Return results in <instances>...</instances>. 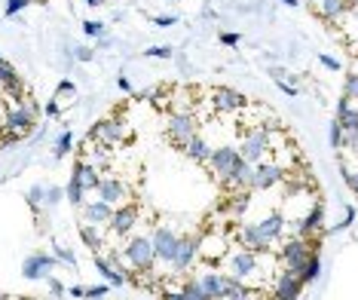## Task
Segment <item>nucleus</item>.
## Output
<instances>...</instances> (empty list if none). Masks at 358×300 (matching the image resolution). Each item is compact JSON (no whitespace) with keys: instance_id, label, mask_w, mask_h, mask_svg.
I'll use <instances>...</instances> for the list:
<instances>
[{"instance_id":"3","label":"nucleus","mask_w":358,"mask_h":300,"mask_svg":"<svg viewBox=\"0 0 358 300\" xmlns=\"http://www.w3.org/2000/svg\"><path fill=\"white\" fill-rule=\"evenodd\" d=\"M196 126H199L196 113H190V110H172V117H169V123H166L169 144H175V148H184L187 138L196 135Z\"/></svg>"},{"instance_id":"35","label":"nucleus","mask_w":358,"mask_h":300,"mask_svg":"<svg viewBox=\"0 0 358 300\" xmlns=\"http://www.w3.org/2000/svg\"><path fill=\"white\" fill-rule=\"evenodd\" d=\"M80 236H83V242L92 251H101L104 245V236H101V227H95V224H83V230H80Z\"/></svg>"},{"instance_id":"39","label":"nucleus","mask_w":358,"mask_h":300,"mask_svg":"<svg viewBox=\"0 0 358 300\" xmlns=\"http://www.w3.org/2000/svg\"><path fill=\"white\" fill-rule=\"evenodd\" d=\"M343 95L349 101H358V74H346L343 80Z\"/></svg>"},{"instance_id":"7","label":"nucleus","mask_w":358,"mask_h":300,"mask_svg":"<svg viewBox=\"0 0 358 300\" xmlns=\"http://www.w3.org/2000/svg\"><path fill=\"white\" fill-rule=\"evenodd\" d=\"M309 255H313V248H309L306 236H300V233H297V236L285 239V245H282V264H285V270L300 273Z\"/></svg>"},{"instance_id":"23","label":"nucleus","mask_w":358,"mask_h":300,"mask_svg":"<svg viewBox=\"0 0 358 300\" xmlns=\"http://www.w3.org/2000/svg\"><path fill=\"white\" fill-rule=\"evenodd\" d=\"M199 282H202V288H206V297L208 300H227V276L224 273L208 270Z\"/></svg>"},{"instance_id":"44","label":"nucleus","mask_w":358,"mask_h":300,"mask_svg":"<svg viewBox=\"0 0 358 300\" xmlns=\"http://www.w3.org/2000/svg\"><path fill=\"white\" fill-rule=\"evenodd\" d=\"M83 34L86 37H101L104 34V25H101V22H83Z\"/></svg>"},{"instance_id":"10","label":"nucleus","mask_w":358,"mask_h":300,"mask_svg":"<svg viewBox=\"0 0 358 300\" xmlns=\"http://www.w3.org/2000/svg\"><path fill=\"white\" fill-rule=\"evenodd\" d=\"M55 266H59V257L55 255H31V257H25V264H22V276H25L28 282H43Z\"/></svg>"},{"instance_id":"53","label":"nucleus","mask_w":358,"mask_h":300,"mask_svg":"<svg viewBox=\"0 0 358 300\" xmlns=\"http://www.w3.org/2000/svg\"><path fill=\"white\" fill-rule=\"evenodd\" d=\"M157 25L159 28H172V25H178V15H159Z\"/></svg>"},{"instance_id":"9","label":"nucleus","mask_w":358,"mask_h":300,"mask_svg":"<svg viewBox=\"0 0 358 300\" xmlns=\"http://www.w3.org/2000/svg\"><path fill=\"white\" fill-rule=\"evenodd\" d=\"M266 150H270V132H266V126L260 129H251V132L242 135V144H239V153L251 163H257V159L266 157Z\"/></svg>"},{"instance_id":"59","label":"nucleus","mask_w":358,"mask_h":300,"mask_svg":"<svg viewBox=\"0 0 358 300\" xmlns=\"http://www.w3.org/2000/svg\"><path fill=\"white\" fill-rule=\"evenodd\" d=\"M86 3H89V6H101L104 0H86Z\"/></svg>"},{"instance_id":"36","label":"nucleus","mask_w":358,"mask_h":300,"mask_svg":"<svg viewBox=\"0 0 358 300\" xmlns=\"http://www.w3.org/2000/svg\"><path fill=\"white\" fill-rule=\"evenodd\" d=\"M25 199H28V206L34 208V212H40V208H43V199H46V187L43 184H34V187L25 193Z\"/></svg>"},{"instance_id":"58","label":"nucleus","mask_w":358,"mask_h":300,"mask_svg":"<svg viewBox=\"0 0 358 300\" xmlns=\"http://www.w3.org/2000/svg\"><path fill=\"white\" fill-rule=\"evenodd\" d=\"M285 6H300V0H282Z\"/></svg>"},{"instance_id":"40","label":"nucleus","mask_w":358,"mask_h":300,"mask_svg":"<svg viewBox=\"0 0 358 300\" xmlns=\"http://www.w3.org/2000/svg\"><path fill=\"white\" fill-rule=\"evenodd\" d=\"M62 199H64V190H62V187H52V184H50V187H46V199H43V208H55V206H59Z\"/></svg>"},{"instance_id":"17","label":"nucleus","mask_w":358,"mask_h":300,"mask_svg":"<svg viewBox=\"0 0 358 300\" xmlns=\"http://www.w3.org/2000/svg\"><path fill=\"white\" fill-rule=\"evenodd\" d=\"M303 294V282H300V276L297 273H291V270H285L279 279H275V285H273V297H279V300H294Z\"/></svg>"},{"instance_id":"1","label":"nucleus","mask_w":358,"mask_h":300,"mask_svg":"<svg viewBox=\"0 0 358 300\" xmlns=\"http://www.w3.org/2000/svg\"><path fill=\"white\" fill-rule=\"evenodd\" d=\"M126 264L138 273H148L153 264H157V255H153V239L148 233H138V236H129L126 248H123Z\"/></svg>"},{"instance_id":"37","label":"nucleus","mask_w":358,"mask_h":300,"mask_svg":"<svg viewBox=\"0 0 358 300\" xmlns=\"http://www.w3.org/2000/svg\"><path fill=\"white\" fill-rule=\"evenodd\" d=\"M71 150H74V135H71V132H62L59 141H55V159H64Z\"/></svg>"},{"instance_id":"30","label":"nucleus","mask_w":358,"mask_h":300,"mask_svg":"<svg viewBox=\"0 0 358 300\" xmlns=\"http://www.w3.org/2000/svg\"><path fill=\"white\" fill-rule=\"evenodd\" d=\"M169 297H172V300H208V297H206V288H202L199 279H190L181 291H175V294L169 291Z\"/></svg>"},{"instance_id":"32","label":"nucleus","mask_w":358,"mask_h":300,"mask_svg":"<svg viewBox=\"0 0 358 300\" xmlns=\"http://www.w3.org/2000/svg\"><path fill=\"white\" fill-rule=\"evenodd\" d=\"M248 206H251V197H248V190H233V199H230V206H227V212H230V217H245L248 212Z\"/></svg>"},{"instance_id":"13","label":"nucleus","mask_w":358,"mask_h":300,"mask_svg":"<svg viewBox=\"0 0 358 300\" xmlns=\"http://www.w3.org/2000/svg\"><path fill=\"white\" fill-rule=\"evenodd\" d=\"M199 257V236H181V245H178V255L172 261L175 273H187Z\"/></svg>"},{"instance_id":"6","label":"nucleus","mask_w":358,"mask_h":300,"mask_svg":"<svg viewBox=\"0 0 358 300\" xmlns=\"http://www.w3.org/2000/svg\"><path fill=\"white\" fill-rule=\"evenodd\" d=\"M150 239H153V255H157V261L172 266L175 255H178V245H181V236H178L172 227H159V230L150 233Z\"/></svg>"},{"instance_id":"28","label":"nucleus","mask_w":358,"mask_h":300,"mask_svg":"<svg viewBox=\"0 0 358 300\" xmlns=\"http://www.w3.org/2000/svg\"><path fill=\"white\" fill-rule=\"evenodd\" d=\"M86 150H89V159L86 163H92L95 169H99V172H104V169H110V148L108 144H95V141H89L86 144Z\"/></svg>"},{"instance_id":"5","label":"nucleus","mask_w":358,"mask_h":300,"mask_svg":"<svg viewBox=\"0 0 358 300\" xmlns=\"http://www.w3.org/2000/svg\"><path fill=\"white\" fill-rule=\"evenodd\" d=\"M242 153H239V148H233V144H221V148H211V157H208V172L217 178L221 184H227V178H230V172H233V163L239 159Z\"/></svg>"},{"instance_id":"52","label":"nucleus","mask_w":358,"mask_h":300,"mask_svg":"<svg viewBox=\"0 0 358 300\" xmlns=\"http://www.w3.org/2000/svg\"><path fill=\"white\" fill-rule=\"evenodd\" d=\"M279 89L288 99H294V95H300V89H297V83H285V80H279Z\"/></svg>"},{"instance_id":"57","label":"nucleus","mask_w":358,"mask_h":300,"mask_svg":"<svg viewBox=\"0 0 358 300\" xmlns=\"http://www.w3.org/2000/svg\"><path fill=\"white\" fill-rule=\"evenodd\" d=\"M46 113H50V117H59V113H62V108H59V101H50V104H46Z\"/></svg>"},{"instance_id":"47","label":"nucleus","mask_w":358,"mask_h":300,"mask_svg":"<svg viewBox=\"0 0 358 300\" xmlns=\"http://www.w3.org/2000/svg\"><path fill=\"white\" fill-rule=\"evenodd\" d=\"M340 175H343V181H346L349 187H352V190L358 193V172H349L346 166H340Z\"/></svg>"},{"instance_id":"38","label":"nucleus","mask_w":358,"mask_h":300,"mask_svg":"<svg viewBox=\"0 0 358 300\" xmlns=\"http://www.w3.org/2000/svg\"><path fill=\"white\" fill-rule=\"evenodd\" d=\"M328 141H331V148H334V150L343 148V126H340L337 120H334V123L328 126Z\"/></svg>"},{"instance_id":"11","label":"nucleus","mask_w":358,"mask_h":300,"mask_svg":"<svg viewBox=\"0 0 358 300\" xmlns=\"http://www.w3.org/2000/svg\"><path fill=\"white\" fill-rule=\"evenodd\" d=\"M138 208L135 206H126V202H120V208H113V215H110V233L113 236H129V233L135 230V224H138Z\"/></svg>"},{"instance_id":"46","label":"nucleus","mask_w":358,"mask_h":300,"mask_svg":"<svg viewBox=\"0 0 358 300\" xmlns=\"http://www.w3.org/2000/svg\"><path fill=\"white\" fill-rule=\"evenodd\" d=\"M28 3H31V0H6V15L13 19V15H15V13H22Z\"/></svg>"},{"instance_id":"8","label":"nucleus","mask_w":358,"mask_h":300,"mask_svg":"<svg viewBox=\"0 0 358 300\" xmlns=\"http://www.w3.org/2000/svg\"><path fill=\"white\" fill-rule=\"evenodd\" d=\"M34 117H37L34 101L22 99L10 113H6L3 126H6V132H13V135H25V132H31V126H34Z\"/></svg>"},{"instance_id":"55","label":"nucleus","mask_w":358,"mask_h":300,"mask_svg":"<svg viewBox=\"0 0 358 300\" xmlns=\"http://www.w3.org/2000/svg\"><path fill=\"white\" fill-rule=\"evenodd\" d=\"M117 89H120V92H123V95H129V92H132V83H129V77H123V74H120V80H117Z\"/></svg>"},{"instance_id":"21","label":"nucleus","mask_w":358,"mask_h":300,"mask_svg":"<svg viewBox=\"0 0 358 300\" xmlns=\"http://www.w3.org/2000/svg\"><path fill=\"white\" fill-rule=\"evenodd\" d=\"M227 255V242L221 236H202L199 239V257L208 266H217V257Z\"/></svg>"},{"instance_id":"62","label":"nucleus","mask_w":358,"mask_h":300,"mask_svg":"<svg viewBox=\"0 0 358 300\" xmlns=\"http://www.w3.org/2000/svg\"><path fill=\"white\" fill-rule=\"evenodd\" d=\"M0 297H3V294H0Z\"/></svg>"},{"instance_id":"19","label":"nucleus","mask_w":358,"mask_h":300,"mask_svg":"<svg viewBox=\"0 0 358 300\" xmlns=\"http://www.w3.org/2000/svg\"><path fill=\"white\" fill-rule=\"evenodd\" d=\"M181 150L187 153V159H193V163H196V166H206V163H208V157H211V144H208V141H206V138H202L199 132L187 138V144H184Z\"/></svg>"},{"instance_id":"61","label":"nucleus","mask_w":358,"mask_h":300,"mask_svg":"<svg viewBox=\"0 0 358 300\" xmlns=\"http://www.w3.org/2000/svg\"><path fill=\"white\" fill-rule=\"evenodd\" d=\"M352 3H358V0H352Z\"/></svg>"},{"instance_id":"20","label":"nucleus","mask_w":358,"mask_h":300,"mask_svg":"<svg viewBox=\"0 0 358 300\" xmlns=\"http://www.w3.org/2000/svg\"><path fill=\"white\" fill-rule=\"evenodd\" d=\"M113 215V206L110 202H104L99 197V202H89V206H83V224H95V227H108Z\"/></svg>"},{"instance_id":"14","label":"nucleus","mask_w":358,"mask_h":300,"mask_svg":"<svg viewBox=\"0 0 358 300\" xmlns=\"http://www.w3.org/2000/svg\"><path fill=\"white\" fill-rule=\"evenodd\" d=\"M211 104H215V110H221V113H236V110L248 108V95L236 92V89H215Z\"/></svg>"},{"instance_id":"49","label":"nucleus","mask_w":358,"mask_h":300,"mask_svg":"<svg viewBox=\"0 0 358 300\" xmlns=\"http://www.w3.org/2000/svg\"><path fill=\"white\" fill-rule=\"evenodd\" d=\"M239 34H233V31H224L221 34V46H239Z\"/></svg>"},{"instance_id":"27","label":"nucleus","mask_w":358,"mask_h":300,"mask_svg":"<svg viewBox=\"0 0 358 300\" xmlns=\"http://www.w3.org/2000/svg\"><path fill=\"white\" fill-rule=\"evenodd\" d=\"M74 175L80 178V181H83V187H86V190H99L101 175H99V169H95L92 163H86V159L74 163Z\"/></svg>"},{"instance_id":"33","label":"nucleus","mask_w":358,"mask_h":300,"mask_svg":"<svg viewBox=\"0 0 358 300\" xmlns=\"http://www.w3.org/2000/svg\"><path fill=\"white\" fill-rule=\"evenodd\" d=\"M64 199H68L71 206H83V199H86V187L74 172H71V181H68V187H64Z\"/></svg>"},{"instance_id":"31","label":"nucleus","mask_w":358,"mask_h":300,"mask_svg":"<svg viewBox=\"0 0 358 300\" xmlns=\"http://www.w3.org/2000/svg\"><path fill=\"white\" fill-rule=\"evenodd\" d=\"M319 273H322V257H319V251L313 248V255L306 257L303 270H300L297 276H300V282H303V285H309V282H315V279H319Z\"/></svg>"},{"instance_id":"12","label":"nucleus","mask_w":358,"mask_h":300,"mask_svg":"<svg viewBox=\"0 0 358 300\" xmlns=\"http://www.w3.org/2000/svg\"><path fill=\"white\" fill-rule=\"evenodd\" d=\"M230 266H233V276H239V279H251V276H257V270H260L257 251L239 245V251H233L230 255Z\"/></svg>"},{"instance_id":"60","label":"nucleus","mask_w":358,"mask_h":300,"mask_svg":"<svg viewBox=\"0 0 358 300\" xmlns=\"http://www.w3.org/2000/svg\"><path fill=\"white\" fill-rule=\"evenodd\" d=\"M349 13H352L355 19H358V3H352V6H349Z\"/></svg>"},{"instance_id":"54","label":"nucleus","mask_w":358,"mask_h":300,"mask_svg":"<svg viewBox=\"0 0 358 300\" xmlns=\"http://www.w3.org/2000/svg\"><path fill=\"white\" fill-rule=\"evenodd\" d=\"M266 74H270L275 83H279V80H285V68H282V64H275V68H266Z\"/></svg>"},{"instance_id":"45","label":"nucleus","mask_w":358,"mask_h":300,"mask_svg":"<svg viewBox=\"0 0 358 300\" xmlns=\"http://www.w3.org/2000/svg\"><path fill=\"white\" fill-rule=\"evenodd\" d=\"M148 55H150V59H172L175 50H172V46H153V50H148Z\"/></svg>"},{"instance_id":"18","label":"nucleus","mask_w":358,"mask_h":300,"mask_svg":"<svg viewBox=\"0 0 358 300\" xmlns=\"http://www.w3.org/2000/svg\"><path fill=\"white\" fill-rule=\"evenodd\" d=\"M0 86H3V89H6V95H13L15 101L25 99V95H22V92H25V83H22V77L15 74L13 64H10V62H3V59H0Z\"/></svg>"},{"instance_id":"4","label":"nucleus","mask_w":358,"mask_h":300,"mask_svg":"<svg viewBox=\"0 0 358 300\" xmlns=\"http://www.w3.org/2000/svg\"><path fill=\"white\" fill-rule=\"evenodd\" d=\"M285 178H288L285 166L275 163V159H266V157H264V159H257V163H255V181H251V190L266 193V190L279 187Z\"/></svg>"},{"instance_id":"26","label":"nucleus","mask_w":358,"mask_h":300,"mask_svg":"<svg viewBox=\"0 0 358 300\" xmlns=\"http://www.w3.org/2000/svg\"><path fill=\"white\" fill-rule=\"evenodd\" d=\"M257 227H260V233H264V239H270L275 245V239H282V233H285V215L270 212L264 221H257Z\"/></svg>"},{"instance_id":"51","label":"nucleus","mask_w":358,"mask_h":300,"mask_svg":"<svg viewBox=\"0 0 358 300\" xmlns=\"http://www.w3.org/2000/svg\"><path fill=\"white\" fill-rule=\"evenodd\" d=\"M74 59H77V62H92V50H89V46H77V50H74Z\"/></svg>"},{"instance_id":"2","label":"nucleus","mask_w":358,"mask_h":300,"mask_svg":"<svg viewBox=\"0 0 358 300\" xmlns=\"http://www.w3.org/2000/svg\"><path fill=\"white\" fill-rule=\"evenodd\" d=\"M95 138H99L101 144H108V148H120V144H126L129 138H132V129H129L126 120L110 117V120H101V123H95L89 129V141H95Z\"/></svg>"},{"instance_id":"25","label":"nucleus","mask_w":358,"mask_h":300,"mask_svg":"<svg viewBox=\"0 0 358 300\" xmlns=\"http://www.w3.org/2000/svg\"><path fill=\"white\" fill-rule=\"evenodd\" d=\"M334 120L343 126V132H358V108H352V101L346 95L337 101V117Z\"/></svg>"},{"instance_id":"48","label":"nucleus","mask_w":358,"mask_h":300,"mask_svg":"<svg viewBox=\"0 0 358 300\" xmlns=\"http://www.w3.org/2000/svg\"><path fill=\"white\" fill-rule=\"evenodd\" d=\"M74 92H77L74 80H62V83L55 86V95H74Z\"/></svg>"},{"instance_id":"34","label":"nucleus","mask_w":358,"mask_h":300,"mask_svg":"<svg viewBox=\"0 0 358 300\" xmlns=\"http://www.w3.org/2000/svg\"><path fill=\"white\" fill-rule=\"evenodd\" d=\"M245 297H251V291L245 288V279L227 276V300H245Z\"/></svg>"},{"instance_id":"41","label":"nucleus","mask_w":358,"mask_h":300,"mask_svg":"<svg viewBox=\"0 0 358 300\" xmlns=\"http://www.w3.org/2000/svg\"><path fill=\"white\" fill-rule=\"evenodd\" d=\"M55 257H59V264H64V266H77L74 251L64 248V245H59V242H55Z\"/></svg>"},{"instance_id":"56","label":"nucleus","mask_w":358,"mask_h":300,"mask_svg":"<svg viewBox=\"0 0 358 300\" xmlns=\"http://www.w3.org/2000/svg\"><path fill=\"white\" fill-rule=\"evenodd\" d=\"M68 297H86V285H71L68 288Z\"/></svg>"},{"instance_id":"43","label":"nucleus","mask_w":358,"mask_h":300,"mask_svg":"<svg viewBox=\"0 0 358 300\" xmlns=\"http://www.w3.org/2000/svg\"><path fill=\"white\" fill-rule=\"evenodd\" d=\"M110 288H113L110 282H101V285H89V288H86V297H92V300H95V297H108Z\"/></svg>"},{"instance_id":"24","label":"nucleus","mask_w":358,"mask_h":300,"mask_svg":"<svg viewBox=\"0 0 358 300\" xmlns=\"http://www.w3.org/2000/svg\"><path fill=\"white\" fill-rule=\"evenodd\" d=\"M322 224H324V206L319 202V206L309 208L306 217H300L297 233H300V236H313V233H319V230H322Z\"/></svg>"},{"instance_id":"22","label":"nucleus","mask_w":358,"mask_h":300,"mask_svg":"<svg viewBox=\"0 0 358 300\" xmlns=\"http://www.w3.org/2000/svg\"><path fill=\"white\" fill-rule=\"evenodd\" d=\"M99 197L104 202H110V206H120V202H126L129 197V187L123 181H117V178H101V184H99Z\"/></svg>"},{"instance_id":"16","label":"nucleus","mask_w":358,"mask_h":300,"mask_svg":"<svg viewBox=\"0 0 358 300\" xmlns=\"http://www.w3.org/2000/svg\"><path fill=\"white\" fill-rule=\"evenodd\" d=\"M236 242L245 248H255V251H270L273 242L264 239V233H260L257 224H239V230H236Z\"/></svg>"},{"instance_id":"42","label":"nucleus","mask_w":358,"mask_h":300,"mask_svg":"<svg viewBox=\"0 0 358 300\" xmlns=\"http://www.w3.org/2000/svg\"><path fill=\"white\" fill-rule=\"evenodd\" d=\"M43 282H46V288H50V294H52V297H64V294H68V288H64V285H62V282H59V279H55V276H52V273H50V276H46V279H43Z\"/></svg>"},{"instance_id":"15","label":"nucleus","mask_w":358,"mask_h":300,"mask_svg":"<svg viewBox=\"0 0 358 300\" xmlns=\"http://www.w3.org/2000/svg\"><path fill=\"white\" fill-rule=\"evenodd\" d=\"M251 181H255V163L245 157H239L233 163V172L227 178L224 187H236V190H251Z\"/></svg>"},{"instance_id":"29","label":"nucleus","mask_w":358,"mask_h":300,"mask_svg":"<svg viewBox=\"0 0 358 300\" xmlns=\"http://www.w3.org/2000/svg\"><path fill=\"white\" fill-rule=\"evenodd\" d=\"M352 0H322V19L324 22H340L349 13Z\"/></svg>"},{"instance_id":"50","label":"nucleus","mask_w":358,"mask_h":300,"mask_svg":"<svg viewBox=\"0 0 358 300\" xmlns=\"http://www.w3.org/2000/svg\"><path fill=\"white\" fill-rule=\"evenodd\" d=\"M319 64H324V68H328V71H340V62L337 59H334V55H319Z\"/></svg>"}]
</instances>
